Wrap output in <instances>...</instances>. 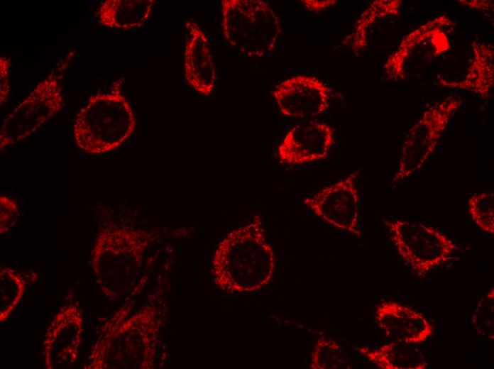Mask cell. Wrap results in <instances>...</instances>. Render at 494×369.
<instances>
[{
  "label": "cell",
  "mask_w": 494,
  "mask_h": 369,
  "mask_svg": "<svg viewBox=\"0 0 494 369\" xmlns=\"http://www.w3.org/2000/svg\"><path fill=\"white\" fill-rule=\"evenodd\" d=\"M275 269V253L258 214L230 231L216 246L212 259L215 286L231 294L262 290L270 284Z\"/></svg>",
  "instance_id": "1"
},
{
  "label": "cell",
  "mask_w": 494,
  "mask_h": 369,
  "mask_svg": "<svg viewBox=\"0 0 494 369\" xmlns=\"http://www.w3.org/2000/svg\"><path fill=\"white\" fill-rule=\"evenodd\" d=\"M157 238L153 233L109 222L101 227L92 250V263L105 276L112 297L133 294L141 287L145 255Z\"/></svg>",
  "instance_id": "2"
},
{
  "label": "cell",
  "mask_w": 494,
  "mask_h": 369,
  "mask_svg": "<svg viewBox=\"0 0 494 369\" xmlns=\"http://www.w3.org/2000/svg\"><path fill=\"white\" fill-rule=\"evenodd\" d=\"M120 81L106 91L91 95L74 121L72 135L84 153L101 155L125 143L136 127L133 110L124 95Z\"/></svg>",
  "instance_id": "3"
},
{
  "label": "cell",
  "mask_w": 494,
  "mask_h": 369,
  "mask_svg": "<svg viewBox=\"0 0 494 369\" xmlns=\"http://www.w3.org/2000/svg\"><path fill=\"white\" fill-rule=\"evenodd\" d=\"M221 30L233 48L249 57L269 55L282 33L280 18L263 0H222Z\"/></svg>",
  "instance_id": "4"
},
{
  "label": "cell",
  "mask_w": 494,
  "mask_h": 369,
  "mask_svg": "<svg viewBox=\"0 0 494 369\" xmlns=\"http://www.w3.org/2000/svg\"><path fill=\"white\" fill-rule=\"evenodd\" d=\"M402 260L418 277H424L456 258L462 249L439 229L404 219L385 220Z\"/></svg>",
  "instance_id": "5"
},
{
  "label": "cell",
  "mask_w": 494,
  "mask_h": 369,
  "mask_svg": "<svg viewBox=\"0 0 494 369\" xmlns=\"http://www.w3.org/2000/svg\"><path fill=\"white\" fill-rule=\"evenodd\" d=\"M455 26L441 14L421 24L405 35L387 57L384 71L390 81H401L424 70L451 48L449 35Z\"/></svg>",
  "instance_id": "6"
},
{
  "label": "cell",
  "mask_w": 494,
  "mask_h": 369,
  "mask_svg": "<svg viewBox=\"0 0 494 369\" xmlns=\"http://www.w3.org/2000/svg\"><path fill=\"white\" fill-rule=\"evenodd\" d=\"M462 102L461 97L450 95L424 110L405 139L393 182L410 177L423 167Z\"/></svg>",
  "instance_id": "7"
},
{
  "label": "cell",
  "mask_w": 494,
  "mask_h": 369,
  "mask_svg": "<svg viewBox=\"0 0 494 369\" xmlns=\"http://www.w3.org/2000/svg\"><path fill=\"white\" fill-rule=\"evenodd\" d=\"M63 103L60 79L53 72L4 121L0 129L1 150L34 133L61 110Z\"/></svg>",
  "instance_id": "8"
},
{
  "label": "cell",
  "mask_w": 494,
  "mask_h": 369,
  "mask_svg": "<svg viewBox=\"0 0 494 369\" xmlns=\"http://www.w3.org/2000/svg\"><path fill=\"white\" fill-rule=\"evenodd\" d=\"M152 309H145L124 321H119L109 348L115 368L153 367L160 329Z\"/></svg>",
  "instance_id": "9"
},
{
  "label": "cell",
  "mask_w": 494,
  "mask_h": 369,
  "mask_svg": "<svg viewBox=\"0 0 494 369\" xmlns=\"http://www.w3.org/2000/svg\"><path fill=\"white\" fill-rule=\"evenodd\" d=\"M358 176L356 171L322 188L305 197L304 205L331 226L361 237Z\"/></svg>",
  "instance_id": "10"
},
{
  "label": "cell",
  "mask_w": 494,
  "mask_h": 369,
  "mask_svg": "<svg viewBox=\"0 0 494 369\" xmlns=\"http://www.w3.org/2000/svg\"><path fill=\"white\" fill-rule=\"evenodd\" d=\"M331 89L313 75H298L278 84L272 92L280 113L293 119H310L329 106Z\"/></svg>",
  "instance_id": "11"
},
{
  "label": "cell",
  "mask_w": 494,
  "mask_h": 369,
  "mask_svg": "<svg viewBox=\"0 0 494 369\" xmlns=\"http://www.w3.org/2000/svg\"><path fill=\"white\" fill-rule=\"evenodd\" d=\"M334 143V130L316 120L298 123L280 143L277 155L281 163L300 165L325 158Z\"/></svg>",
  "instance_id": "12"
},
{
  "label": "cell",
  "mask_w": 494,
  "mask_h": 369,
  "mask_svg": "<svg viewBox=\"0 0 494 369\" xmlns=\"http://www.w3.org/2000/svg\"><path fill=\"white\" fill-rule=\"evenodd\" d=\"M187 38L184 50V75L197 92L209 97L216 84V69L209 40L193 20L185 22Z\"/></svg>",
  "instance_id": "13"
},
{
  "label": "cell",
  "mask_w": 494,
  "mask_h": 369,
  "mask_svg": "<svg viewBox=\"0 0 494 369\" xmlns=\"http://www.w3.org/2000/svg\"><path fill=\"white\" fill-rule=\"evenodd\" d=\"M376 323L393 341L419 344L434 333V327L422 313L393 301H383L375 307Z\"/></svg>",
  "instance_id": "14"
},
{
  "label": "cell",
  "mask_w": 494,
  "mask_h": 369,
  "mask_svg": "<svg viewBox=\"0 0 494 369\" xmlns=\"http://www.w3.org/2000/svg\"><path fill=\"white\" fill-rule=\"evenodd\" d=\"M472 57L464 77L460 80L439 79L444 87L469 91L483 99L490 96L494 84V51L490 44L473 41Z\"/></svg>",
  "instance_id": "15"
},
{
  "label": "cell",
  "mask_w": 494,
  "mask_h": 369,
  "mask_svg": "<svg viewBox=\"0 0 494 369\" xmlns=\"http://www.w3.org/2000/svg\"><path fill=\"white\" fill-rule=\"evenodd\" d=\"M155 4V0H106L99 6L97 18L108 28H140L148 21Z\"/></svg>",
  "instance_id": "16"
},
{
  "label": "cell",
  "mask_w": 494,
  "mask_h": 369,
  "mask_svg": "<svg viewBox=\"0 0 494 369\" xmlns=\"http://www.w3.org/2000/svg\"><path fill=\"white\" fill-rule=\"evenodd\" d=\"M370 363L383 369H424L428 363L415 345L392 341L378 347L357 348Z\"/></svg>",
  "instance_id": "17"
},
{
  "label": "cell",
  "mask_w": 494,
  "mask_h": 369,
  "mask_svg": "<svg viewBox=\"0 0 494 369\" xmlns=\"http://www.w3.org/2000/svg\"><path fill=\"white\" fill-rule=\"evenodd\" d=\"M401 0H375L361 13L351 33L343 40L356 55H359L368 45V35L372 27L378 21L400 14Z\"/></svg>",
  "instance_id": "18"
},
{
  "label": "cell",
  "mask_w": 494,
  "mask_h": 369,
  "mask_svg": "<svg viewBox=\"0 0 494 369\" xmlns=\"http://www.w3.org/2000/svg\"><path fill=\"white\" fill-rule=\"evenodd\" d=\"M312 369H351L353 365L335 341L321 337L314 343L310 357Z\"/></svg>",
  "instance_id": "19"
},
{
  "label": "cell",
  "mask_w": 494,
  "mask_h": 369,
  "mask_svg": "<svg viewBox=\"0 0 494 369\" xmlns=\"http://www.w3.org/2000/svg\"><path fill=\"white\" fill-rule=\"evenodd\" d=\"M468 213L475 224L482 231L494 233V194L475 193L468 200Z\"/></svg>",
  "instance_id": "20"
},
{
  "label": "cell",
  "mask_w": 494,
  "mask_h": 369,
  "mask_svg": "<svg viewBox=\"0 0 494 369\" xmlns=\"http://www.w3.org/2000/svg\"><path fill=\"white\" fill-rule=\"evenodd\" d=\"M472 324L479 335L494 339V287L477 303L472 316Z\"/></svg>",
  "instance_id": "21"
},
{
  "label": "cell",
  "mask_w": 494,
  "mask_h": 369,
  "mask_svg": "<svg viewBox=\"0 0 494 369\" xmlns=\"http://www.w3.org/2000/svg\"><path fill=\"white\" fill-rule=\"evenodd\" d=\"M18 209L16 202L11 198L1 194L0 196V231H7L14 224V219Z\"/></svg>",
  "instance_id": "22"
},
{
  "label": "cell",
  "mask_w": 494,
  "mask_h": 369,
  "mask_svg": "<svg viewBox=\"0 0 494 369\" xmlns=\"http://www.w3.org/2000/svg\"><path fill=\"white\" fill-rule=\"evenodd\" d=\"M11 62L5 56L0 57V104L2 106L7 101L11 91L10 69Z\"/></svg>",
  "instance_id": "23"
},
{
  "label": "cell",
  "mask_w": 494,
  "mask_h": 369,
  "mask_svg": "<svg viewBox=\"0 0 494 369\" xmlns=\"http://www.w3.org/2000/svg\"><path fill=\"white\" fill-rule=\"evenodd\" d=\"M458 2L470 9L485 14L493 13V1L490 0H460Z\"/></svg>",
  "instance_id": "24"
},
{
  "label": "cell",
  "mask_w": 494,
  "mask_h": 369,
  "mask_svg": "<svg viewBox=\"0 0 494 369\" xmlns=\"http://www.w3.org/2000/svg\"><path fill=\"white\" fill-rule=\"evenodd\" d=\"M304 8L310 11L321 12L336 4V0H304L302 1Z\"/></svg>",
  "instance_id": "25"
}]
</instances>
